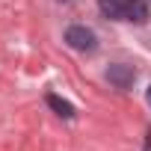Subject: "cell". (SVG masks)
Returning a JSON list of instances; mask_svg holds the SVG:
<instances>
[{"label": "cell", "instance_id": "cell-1", "mask_svg": "<svg viewBox=\"0 0 151 151\" xmlns=\"http://www.w3.org/2000/svg\"><path fill=\"white\" fill-rule=\"evenodd\" d=\"M101 12L113 21H130V24L148 21V6L142 0H101Z\"/></svg>", "mask_w": 151, "mask_h": 151}, {"label": "cell", "instance_id": "cell-2", "mask_svg": "<svg viewBox=\"0 0 151 151\" xmlns=\"http://www.w3.org/2000/svg\"><path fill=\"white\" fill-rule=\"evenodd\" d=\"M65 45H68L71 50L89 53V50H95V47H98V39H95V33H92L89 27L74 24V27H68V30H65Z\"/></svg>", "mask_w": 151, "mask_h": 151}, {"label": "cell", "instance_id": "cell-3", "mask_svg": "<svg viewBox=\"0 0 151 151\" xmlns=\"http://www.w3.org/2000/svg\"><path fill=\"white\" fill-rule=\"evenodd\" d=\"M107 80H110L116 89H130V86H133V80H136V71H133V68H127V65H110Z\"/></svg>", "mask_w": 151, "mask_h": 151}, {"label": "cell", "instance_id": "cell-4", "mask_svg": "<svg viewBox=\"0 0 151 151\" xmlns=\"http://www.w3.org/2000/svg\"><path fill=\"white\" fill-rule=\"evenodd\" d=\"M47 107H50V110H56L62 119H74V107H71L68 101H62L59 95H47Z\"/></svg>", "mask_w": 151, "mask_h": 151}, {"label": "cell", "instance_id": "cell-5", "mask_svg": "<svg viewBox=\"0 0 151 151\" xmlns=\"http://www.w3.org/2000/svg\"><path fill=\"white\" fill-rule=\"evenodd\" d=\"M148 104H151V86H148Z\"/></svg>", "mask_w": 151, "mask_h": 151}, {"label": "cell", "instance_id": "cell-6", "mask_svg": "<svg viewBox=\"0 0 151 151\" xmlns=\"http://www.w3.org/2000/svg\"><path fill=\"white\" fill-rule=\"evenodd\" d=\"M62 3H65V0H62Z\"/></svg>", "mask_w": 151, "mask_h": 151}]
</instances>
